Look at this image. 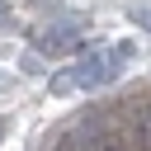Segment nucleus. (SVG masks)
I'll return each mask as SVG.
<instances>
[{"label": "nucleus", "instance_id": "1", "mask_svg": "<svg viewBox=\"0 0 151 151\" xmlns=\"http://www.w3.org/2000/svg\"><path fill=\"white\" fill-rule=\"evenodd\" d=\"M132 57V47H99V52H85L76 66L57 71L52 76V94H71V90H99L118 76V66Z\"/></svg>", "mask_w": 151, "mask_h": 151}, {"label": "nucleus", "instance_id": "2", "mask_svg": "<svg viewBox=\"0 0 151 151\" xmlns=\"http://www.w3.org/2000/svg\"><path fill=\"white\" fill-rule=\"evenodd\" d=\"M80 38H85V28H80V24H52V28L38 38V47H42L47 57H66V52H76V47H80Z\"/></svg>", "mask_w": 151, "mask_h": 151}, {"label": "nucleus", "instance_id": "3", "mask_svg": "<svg viewBox=\"0 0 151 151\" xmlns=\"http://www.w3.org/2000/svg\"><path fill=\"white\" fill-rule=\"evenodd\" d=\"M127 132H132L137 146H151V99L132 104V113H127Z\"/></svg>", "mask_w": 151, "mask_h": 151}, {"label": "nucleus", "instance_id": "4", "mask_svg": "<svg viewBox=\"0 0 151 151\" xmlns=\"http://www.w3.org/2000/svg\"><path fill=\"white\" fill-rule=\"evenodd\" d=\"M123 14H127L137 28H146V33H151V0H127V5H123Z\"/></svg>", "mask_w": 151, "mask_h": 151}, {"label": "nucleus", "instance_id": "5", "mask_svg": "<svg viewBox=\"0 0 151 151\" xmlns=\"http://www.w3.org/2000/svg\"><path fill=\"white\" fill-rule=\"evenodd\" d=\"M5 19H9V5H0V24H5Z\"/></svg>", "mask_w": 151, "mask_h": 151}, {"label": "nucleus", "instance_id": "6", "mask_svg": "<svg viewBox=\"0 0 151 151\" xmlns=\"http://www.w3.org/2000/svg\"><path fill=\"white\" fill-rule=\"evenodd\" d=\"M5 127H9V123H5V118H0V137H5Z\"/></svg>", "mask_w": 151, "mask_h": 151}]
</instances>
